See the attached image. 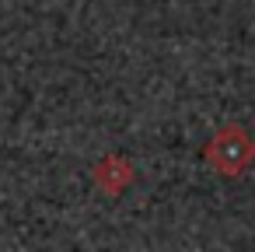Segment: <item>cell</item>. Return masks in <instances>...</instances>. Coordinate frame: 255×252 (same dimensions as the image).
I'll return each mask as SVG.
<instances>
[{
  "label": "cell",
  "mask_w": 255,
  "mask_h": 252,
  "mask_svg": "<svg viewBox=\"0 0 255 252\" xmlns=\"http://www.w3.org/2000/svg\"><path fill=\"white\" fill-rule=\"evenodd\" d=\"M203 161H206L217 175L238 179V175H245V172L252 168V161H255V140H252V133H248L245 126L227 123V126H220V130L206 140Z\"/></svg>",
  "instance_id": "1"
},
{
  "label": "cell",
  "mask_w": 255,
  "mask_h": 252,
  "mask_svg": "<svg viewBox=\"0 0 255 252\" xmlns=\"http://www.w3.org/2000/svg\"><path fill=\"white\" fill-rule=\"evenodd\" d=\"M133 179H136L133 165H129L126 158H119V154H109L105 161H98V165H95V182H98L109 196H119Z\"/></svg>",
  "instance_id": "2"
}]
</instances>
